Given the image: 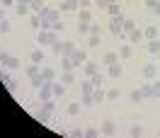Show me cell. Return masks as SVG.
Returning <instances> with one entry per match:
<instances>
[{"label": "cell", "instance_id": "1", "mask_svg": "<svg viewBox=\"0 0 160 138\" xmlns=\"http://www.w3.org/2000/svg\"><path fill=\"white\" fill-rule=\"evenodd\" d=\"M37 41H39L41 46H51L53 41H58V34L56 32H44V29H39V34H37Z\"/></svg>", "mask_w": 160, "mask_h": 138}, {"label": "cell", "instance_id": "2", "mask_svg": "<svg viewBox=\"0 0 160 138\" xmlns=\"http://www.w3.org/2000/svg\"><path fill=\"white\" fill-rule=\"evenodd\" d=\"M70 61H73V70L80 68V66L88 61V51H85V49H75L73 53H70Z\"/></svg>", "mask_w": 160, "mask_h": 138}, {"label": "cell", "instance_id": "3", "mask_svg": "<svg viewBox=\"0 0 160 138\" xmlns=\"http://www.w3.org/2000/svg\"><path fill=\"white\" fill-rule=\"evenodd\" d=\"M124 20H126L124 15H114V17L109 20V24H107V27H109V32L114 34V37H119V34H121V24H124Z\"/></svg>", "mask_w": 160, "mask_h": 138}, {"label": "cell", "instance_id": "4", "mask_svg": "<svg viewBox=\"0 0 160 138\" xmlns=\"http://www.w3.org/2000/svg\"><path fill=\"white\" fill-rule=\"evenodd\" d=\"M32 116L37 119L39 124H49V121H51V111H46V109L41 107V109H34V111H32Z\"/></svg>", "mask_w": 160, "mask_h": 138}, {"label": "cell", "instance_id": "5", "mask_svg": "<svg viewBox=\"0 0 160 138\" xmlns=\"http://www.w3.org/2000/svg\"><path fill=\"white\" fill-rule=\"evenodd\" d=\"M143 78L146 80H155L158 78V66H155V63H146V66H143Z\"/></svg>", "mask_w": 160, "mask_h": 138}, {"label": "cell", "instance_id": "6", "mask_svg": "<svg viewBox=\"0 0 160 138\" xmlns=\"http://www.w3.org/2000/svg\"><path fill=\"white\" fill-rule=\"evenodd\" d=\"M100 133H102V136H114V133H117V126H114V121H109V119H107V121H102Z\"/></svg>", "mask_w": 160, "mask_h": 138}, {"label": "cell", "instance_id": "7", "mask_svg": "<svg viewBox=\"0 0 160 138\" xmlns=\"http://www.w3.org/2000/svg\"><path fill=\"white\" fill-rule=\"evenodd\" d=\"M136 29V22L133 20H124V24H121V34H119V39H126L131 32Z\"/></svg>", "mask_w": 160, "mask_h": 138}, {"label": "cell", "instance_id": "8", "mask_svg": "<svg viewBox=\"0 0 160 138\" xmlns=\"http://www.w3.org/2000/svg\"><path fill=\"white\" fill-rule=\"evenodd\" d=\"M15 12H17V15H29L32 12V2H24V0H17V2H15Z\"/></svg>", "mask_w": 160, "mask_h": 138}, {"label": "cell", "instance_id": "9", "mask_svg": "<svg viewBox=\"0 0 160 138\" xmlns=\"http://www.w3.org/2000/svg\"><path fill=\"white\" fill-rule=\"evenodd\" d=\"M41 17H46L49 22H58V20H61V10H53V7H46V10L41 12Z\"/></svg>", "mask_w": 160, "mask_h": 138}, {"label": "cell", "instance_id": "10", "mask_svg": "<svg viewBox=\"0 0 160 138\" xmlns=\"http://www.w3.org/2000/svg\"><path fill=\"white\" fill-rule=\"evenodd\" d=\"M107 75H109L112 80H119L121 75H124V68H121L119 63H112V66H109V73H107Z\"/></svg>", "mask_w": 160, "mask_h": 138}, {"label": "cell", "instance_id": "11", "mask_svg": "<svg viewBox=\"0 0 160 138\" xmlns=\"http://www.w3.org/2000/svg\"><path fill=\"white\" fill-rule=\"evenodd\" d=\"M102 63H104V66H112V63H119V53H117V51H107V53L102 56Z\"/></svg>", "mask_w": 160, "mask_h": 138}, {"label": "cell", "instance_id": "12", "mask_svg": "<svg viewBox=\"0 0 160 138\" xmlns=\"http://www.w3.org/2000/svg\"><path fill=\"white\" fill-rule=\"evenodd\" d=\"M141 39H143V29H138V27H136V29L126 37V44H138Z\"/></svg>", "mask_w": 160, "mask_h": 138}, {"label": "cell", "instance_id": "13", "mask_svg": "<svg viewBox=\"0 0 160 138\" xmlns=\"http://www.w3.org/2000/svg\"><path fill=\"white\" fill-rule=\"evenodd\" d=\"M82 70H85V75L90 78V75H95V73L100 70V66H97V63H92V61H85V63H82Z\"/></svg>", "mask_w": 160, "mask_h": 138}, {"label": "cell", "instance_id": "14", "mask_svg": "<svg viewBox=\"0 0 160 138\" xmlns=\"http://www.w3.org/2000/svg\"><path fill=\"white\" fill-rule=\"evenodd\" d=\"M131 56H133V49H131V44H121L119 46V58H131Z\"/></svg>", "mask_w": 160, "mask_h": 138}, {"label": "cell", "instance_id": "15", "mask_svg": "<svg viewBox=\"0 0 160 138\" xmlns=\"http://www.w3.org/2000/svg\"><path fill=\"white\" fill-rule=\"evenodd\" d=\"M146 49H148V53H160V39L158 37H155V39H148Z\"/></svg>", "mask_w": 160, "mask_h": 138}, {"label": "cell", "instance_id": "16", "mask_svg": "<svg viewBox=\"0 0 160 138\" xmlns=\"http://www.w3.org/2000/svg\"><path fill=\"white\" fill-rule=\"evenodd\" d=\"M104 99H107V90H102V87L92 90V102H104Z\"/></svg>", "mask_w": 160, "mask_h": 138}, {"label": "cell", "instance_id": "17", "mask_svg": "<svg viewBox=\"0 0 160 138\" xmlns=\"http://www.w3.org/2000/svg\"><path fill=\"white\" fill-rule=\"evenodd\" d=\"M141 92H143V99H150V97H155V95H153V82H143V85H141Z\"/></svg>", "mask_w": 160, "mask_h": 138}, {"label": "cell", "instance_id": "18", "mask_svg": "<svg viewBox=\"0 0 160 138\" xmlns=\"http://www.w3.org/2000/svg\"><path fill=\"white\" fill-rule=\"evenodd\" d=\"M73 51H75V44H73V41H63V44H61V56H70Z\"/></svg>", "mask_w": 160, "mask_h": 138}, {"label": "cell", "instance_id": "19", "mask_svg": "<svg viewBox=\"0 0 160 138\" xmlns=\"http://www.w3.org/2000/svg\"><path fill=\"white\" fill-rule=\"evenodd\" d=\"M61 82H63V85L75 82V73H73V70H63V73H61Z\"/></svg>", "mask_w": 160, "mask_h": 138}, {"label": "cell", "instance_id": "20", "mask_svg": "<svg viewBox=\"0 0 160 138\" xmlns=\"http://www.w3.org/2000/svg\"><path fill=\"white\" fill-rule=\"evenodd\" d=\"M39 73H41V66H37V63H32V66L24 68V75H27V78H34V75H39Z\"/></svg>", "mask_w": 160, "mask_h": 138}, {"label": "cell", "instance_id": "21", "mask_svg": "<svg viewBox=\"0 0 160 138\" xmlns=\"http://www.w3.org/2000/svg\"><path fill=\"white\" fill-rule=\"evenodd\" d=\"M8 70H17V68H22V61L17 58V56H10L8 58V66H5Z\"/></svg>", "mask_w": 160, "mask_h": 138}, {"label": "cell", "instance_id": "22", "mask_svg": "<svg viewBox=\"0 0 160 138\" xmlns=\"http://www.w3.org/2000/svg\"><path fill=\"white\" fill-rule=\"evenodd\" d=\"M155 37H158V27L155 24H150V27L143 29V39H155Z\"/></svg>", "mask_w": 160, "mask_h": 138}, {"label": "cell", "instance_id": "23", "mask_svg": "<svg viewBox=\"0 0 160 138\" xmlns=\"http://www.w3.org/2000/svg\"><path fill=\"white\" fill-rule=\"evenodd\" d=\"M44 10H46V2H44V0H32V12L41 15Z\"/></svg>", "mask_w": 160, "mask_h": 138}, {"label": "cell", "instance_id": "24", "mask_svg": "<svg viewBox=\"0 0 160 138\" xmlns=\"http://www.w3.org/2000/svg\"><path fill=\"white\" fill-rule=\"evenodd\" d=\"M92 90H95V85L90 82V78L80 82V92H82V95H92Z\"/></svg>", "mask_w": 160, "mask_h": 138}, {"label": "cell", "instance_id": "25", "mask_svg": "<svg viewBox=\"0 0 160 138\" xmlns=\"http://www.w3.org/2000/svg\"><path fill=\"white\" fill-rule=\"evenodd\" d=\"M51 90H53V97H63V95H66V85H63V82H53Z\"/></svg>", "mask_w": 160, "mask_h": 138}, {"label": "cell", "instance_id": "26", "mask_svg": "<svg viewBox=\"0 0 160 138\" xmlns=\"http://www.w3.org/2000/svg\"><path fill=\"white\" fill-rule=\"evenodd\" d=\"M80 107H82L80 102H70L68 107H66V114H68V116H75V114L80 111Z\"/></svg>", "mask_w": 160, "mask_h": 138}, {"label": "cell", "instance_id": "27", "mask_svg": "<svg viewBox=\"0 0 160 138\" xmlns=\"http://www.w3.org/2000/svg\"><path fill=\"white\" fill-rule=\"evenodd\" d=\"M29 58H32V63H37V66H41V63L46 61V56H44V51H34V53H32Z\"/></svg>", "mask_w": 160, "mask_h": 138}, {"label": "cell", "instance_id": "28", "mask_svg": "<svg viewBox=\"0 0 160 138\" xmlns=\"http://www.w3.org/2000/svg\"><path fill=\"white\" fill-rule=\"evenodd\" d=\"M29 24H32V29H41V15L32 12V17H29Z\"/></svg>", "mask_w": 160, "mask_h": 138}, {"label": "cell", "instance_id": "29", "mask_svg": "<svg viewBox=\"0 0 160 138\" xmlns=\"http://www.w3.org/2000/svg\"><path fill=\"white\" fill-rule=\"evenodd\" d=\"M41 78H44V80H53V78H56V70L49 68V66H44V68H41Z\"/></svg>", "mask_w": 160, "mask_h": 138}, {"label": "cell", "instance_id": "30", "mask_svg": "<svg viewBox=\"0 0 160 138\" xmlns=\"http://www.w3.org/2000/svg\"><path fill=\"white\" fill-rule=\"evenodd\" d=\"M129 99L133 102V104H141V102H143V92H141V90H131Z\"/></svg>", "mask_w": 160, "mask_h": 138}, {"label": "cell", "instance_id": "31", "mask_svg": "<svg viewBox=\"0 0 160 138\" xmlns=\"http://www.w3.org/2000/svg\"><path fill=\"white\" fill-rule=\"evenodd\" d=\"M146 7H148L150 12L160 15V0H146Z\"/></svg>", "mask_w": 160, "mask_h": 138}, {"label": "cell", "instance_id": "32", "mask_svg": "<svg viewBox=\"0 0 160 138\" xmlns=\"http://www.w3.org/2000/svg\"><path fill=\"white\" fill-rule=\"evenodd\" d=\"M100 44H102V37H100V34H90V39H88V46H90V49H97Z\"/></svg>", "mask_w": 160, "mask_h": 138}, {"label": "cell", "instance_id": "33", "mask_svg": "<svg viewBox=\"0 0 160 138\" xmlns=\"http://www.w3.org/2000/svg\"><path fill=\"white\" fill-rule=\"evenodd\" d=\"M90 82L95 85V87H102V82H104V75H102L100 70H97L95 75H90Z\"/></svg>", "mask_w": 160, "mask_h": 138}, {"label": "cell", "instance_id": "34", "mask_svg": "<svg viewBox=\"0 0 160 138\" xmlns=\"http://www.w3.org/2000/svg\"><path fill=\"white\" fill-rule=\"evenodd\" d=\"M107 12H109V17L121 15V5H119V2H112V5H107Z\"/></svg>", "mask_w": 160, "mask_h": 138}, {"label": "cell", "instance_id": "35", "mask_svg": "<svg viewBox=\"0 0 160 138\" xmlns=\"http://www.w3.org/2000/svg\"><path fill=\"white\" fill-rule=\"evenodd\" d=\"M61 70H73V61H70V56H61Z\"/></svg>", "mask_w": 160, "mask_h": 138}, {"label": "cell", "instance_id": "36", "mask_svg": "<svg viewBox=\"0 0 160 138\" xmlns=\"http://www.w3.org/2000/svg\"><path fill=\"white\" fill-rule=\"evenodd\" d=\"M5 90H8V92H12V95H15V92H17V90H20V85H17V80H8V82H5Z\"/></svg>", "mask_w": 160, "mask_h": 138}, {"label": "cell", "instance_id": "37", "mask_svg": "<svg viewBox=\"0 0 160 138\" xmlns=\"http://www.w3.org/2000/svg\"><path fill=\"white\" fill-rule=\"evenodd\" d=\"M29 82H32V87H37V90H39L41 85H44V82H46V80L41 78V73H39V75H34V78H29Z\"/></svg>", "mask_w": 160, "mask_h": 138}, {"label": "cell", "instance_id": "38", "mask_svg": "<svg viewBox=\"0 0 160 138\" xmlns=\"http://www.w3.org/2000/svg\"><path fill=\"white\" fill-rule=\"evenodd\" d=\"M70 10H78V0L75 2H61V12H70Z\"/></svg>", "mask_w": 160, "mask_h": 138}, {"label": "cell", "instance_id": "39", "mask_svg": "<svg viewBox=\"0 0 160 138\" xmlns=\"http://www.w3.org/2000/svg\"><path fill=\"white\" fill-rule=\"evenodd\" d=\"M131 136L141 138V136H143V126H141V124H133V126H131Z\"/></svg>", "mask_w": 160, "mask_h": 138}, {"label": "cell", "instance_id": "40", "mask_svg": "<svg viewBox=\"0 0 160 138\" xmlns=\"http://www.w3.org/2000/svg\"><path fill=\"white\" fill-rule=\"evenodd\" d=\"M78 34H90V22H78Z\"/></svg>", "mask_w": 160, "mask_h": 138}, {"label": "cell", "instance_id": "41", "mask_svg": "<svg viewBox=\"0 0 160 138\" xmlns=\"http://www.w3.org/2000/svg\"><path fill=\"white\" fill-rule=\"evenodd\" d=\"M41 107L46 109V111H51V114H53V111H56V102H53V99H46V102H41Z\"/></svg>", "mask_w": 160, "mask_h": 138}, {"label": "cell", "instance_id": "42", "mask_svg": "<svg viewBox=\"0 0 160 138\" xmlns=\"http://www.w3.org/2000/svg\"><path fill=\"white\" fill-rule=\"evenodd\" d=\"M70 138H85V128H70Z\"/></svg>", "mask_w": 160, "mask_h": 138}, {"label": "cell", "instance_id": "43", "mask_svg": "<svg viewBox=\"0 0 160 138\" xmlns=\"http://www.w3.org/2000/svg\"><path fill=\"white\" fill-rule=\"evenodd\" d=\"M97 136H100V128H95V126L85 128V138H97Z\"/></svg>", "mask_w": 160, "mask_h": 138}, {"label": "cell", "instance_id": "44", "mask_svg": "<svg viewBox=\"0 0 160 138\" xmlns=\"http://www.w3.org/2000/svg\"><path fill=\"white\" fill-rule=\"evenodd\" d=\"M10 32V20H0V34H8Z\"/></svg>", "mask_w": 160, "mask_h": 138}, {"label": "cell", "instance_id": "45", "mask_svg": "<svg viewBox=\"0 0 160 138\" xmlns=\"http://www.w3.org/2000/svg\"><path fill=\"white\" fill-rule=\"evenodd\" d=\"M80 104H82V107H90V104H95V102H92V95H82V97H80Z\"/></svg>", "mask_w": 160, "mask_h": 138}, {"label": "cell", "instance_id": "46", "mask_svg": "<svg viewBox=\"0 0 160 138\" xmlns=\"http://www.w3.org/2000/svg\"><path fill=\"white\" fill-rule=\"evenodd\" d=\"M51 32H56V34H61V32H63V22H51Z\"/></svg>", "mask_w": 160, "mask_h": 138}, {"label": "cell", "instance_id": "47", "mask_svg": "<svg viewBox=\"0 0 160 138\" xmlns=\"http://www.w3.org/2000/svg\"><path fill=\"white\" fill-rule=\"evenodd\" d=\"M90 20H92L90 10H80V20H78V22H90Z\"/></svg>", "mask_w": 160, "mask_h": 138}, {"label": "cell", "instance_id": "48", "mask_svg": "<svg viewBox=\"0 0 160 138\" xmlns=\"http://www.w3.org/2000/svg\"><path fill=\"white\" fill-rule=\"evenodd\" d=\"M107 99H109V102L119 99V90H107Z\"/></svg>", "mask_w": 160, "mask_h": 138}, {"label": "cell", "instance_id": "49", "mask_svg": "<svg viewBox=\"0 0 160 138\" xmlns=\"http://www.w3.org/2000/svg\"><path fill=\"white\" fill-rule=\"evenodd\" d=\"M61 44H63V41H53V44H51V51H53L56 56H61Z\"/></svg>", "mask_w": 160, "mask_h": 138}, {"label": "cell", "instance_id": "50", "mask_svg": "<svg viewBox=\"0 0 160 138\" xmlns=\"http://www.w3.org/2000/svg\"><path fill=\"white\" fill-rule=\"evenodd\" d=\"M153 95L160 99V80H153Z\"/></svg>", "mask_w": 160, "mask_h": 138}, {"label": "cell", "instance_id": "51", "mask_svg": "<svg viewBox=\"0 0 160 138\" xmlns=\"http://www.w3.org/2000/svg\"><path fill=\"white\" fill-rule=\"evenodd\" d=\"M90 5H92V0H78V7H80V10H88Z\"/></svg>", "mask_w": 160, "mask_h": 138}, {"label": "cell", "instance_id": "52", "mask_svg": "<svg viewBox=\"0 0 160 138\" xmlns=\"http://www.w3.org/2000/svg\"><path fill=\"white\" fill-rule=\"evenodd\" d=\"M8 58H10V53H5V51H0V63H2V68L8 66Z\"/></svg>", "mask_w": 160, "mask_h": 138}, {"label": "cell", "instance_id": "53", "mask_svg": "<svg viewBox=\"0 0 160 138\" xmlns=\"http://www.w3.org/2000/svg\"><path fill=\"white\" fill-rule=\"evenodd\" d=\"M0 80H2V85L10 80V70H0Z\"/></svg>", "mask_w": 160, "mask_h": 138}, {"label": "cell", "instance_id": "54", "mask_svg": "<svg viewBox=\"0 0 160 138\" xmlns=\"http://www.w3.org/2000/svg\"><path fill=\"white\" fill-rule=\"evenodd\" d=\"M90 34H100V24L97 22H90Z\"/></svg>", "mask_w": 160, "mask_h": 138}, {"label": "cell", "instance_id": "55", "mask_svg": "<svg viewBox=\"0 0 160 138\" xmlns=\"http://www.w3.org/2000/svg\"><path fill=\"white\" fill-rule=\"evenodd\" d=\"M17 0H2V7H10V5H15Z\"/></svg>", "mask_w": 160, "mask_h": 138}, {"label": "cell", "instance_id": "56", "mask_svg": "<svg viewBox=\"0 0 160 138\" xmlns=\"http://www.w3.org/2000/svg\"><path fill=\"white\" fill-rule=\"evenodd\" d=\"M0 20H5V7H0Z\"/></svg>", "mask_w": 160, "mask_h": 138}, {"label": "cell", "instance_id": "57", "mask_svg": "<svg viewBox=\"0 0 160 138\" xmlns=\"http://www.w3.org/2000/svg\"><path fill=\"white\" fill-rule=\"evenodd\" d=\"M61 2H75V0H61Z\"/></svg>", "mask_w": 160, "mask_h": 138}, {"label": "cell", "instance_id": "58", "mask_svg": "<svg viewBox=\"0 0 160 138\" xmlns=\"http://www.w3.org/2000/svg\"><path fill=\"white\" fill-rule=\"evenodd\" d=\"M112 2H117V0H107V5H112Z\"/></svg>", "mask_w": 160, "mask_h": 138}]
</instances>
